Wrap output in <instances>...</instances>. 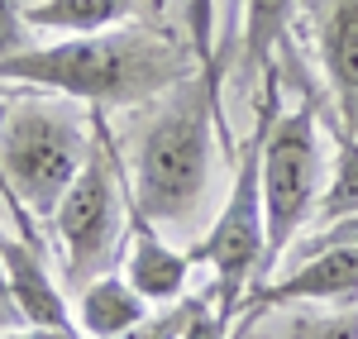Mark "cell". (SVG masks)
Returning a JSON list of instances; mask_svg holds the SVG:
<instances>
[{
  "label": "cell",
  "instance_id": "1",
  "mask_svg": "<svg viewBox=\"0 0 358 339\" xmlns=\"http://www.w3.org/2000/svg\"><path fill=\"white\" fill-rule=\"evenodd\" d=\"M201 72L192 43L167 38L158 29H106V34H72L62 43L20 48L0 57V82L38 86L53 96H72L96 110L153 106L163 91Z\"/></svg>",
  "mask_w": 358,
  "mask_h": 339
},
{
  "label": "cell",
  "instance_id": "2",
  "mask_svg": "<svg viewBox=\"0 0 358 339\" xmlns=\"http://www.w3.org/2000/svg\"><path fill=\"white\" fill-rule=\"evenodd\" d=\"M215 129L220 148L234 158V134L220 106V77L192 72L153 101V115L134 148V201L153 225H187L210 187L215 163Z\"/></svg>",
  "mask_w": 358,
  "mask_h": 339
},
{
  "label": "cell",
  "instance_id": "3",
  "mask_svg": "<svg viewBox=\"0 0 358 339\" xmlns=\"http://www.w3.org/2000/svg\"><path fill=\"white\" fill-rule=\"evenodd\" d=\"M282 67H273L263 77V91L253 96V129L248 139L234 148V177H229V192L224 205L215 215V225L206 229V239L192 249V263L215 268V311L234 325L244 296L258 287L263 273V249H268V215H263V139H268V124L282 110Z\"/></svg>",
  "mask_w": 358,
  "mask_h": 339
},
{
  "label": "cell",
  "instance_id": "4",
  "mask_svg": "<svg viewBox=\"0 0 358 339\" xmlns=\"http://www.w3.org/2000/svg\"><path fill=\"white\" fill-rule=\"evenodd\" d=\"M86 153H91V106L77 110L72 96H29L0 120L5 192L34 220H53Z\"/></svg>",
  "mask_w": 358,
  "mask_h": 339
},
{
  "label": "cell",
  "instance_id": "5",
  "mask_svg": "<svg viewBox=\"0 0 358 339\" xmlns=\"http://www.w3.org/2000/svg\"><path fill=\"white\" fill-rule=\"evenodd\" d=\"M124 220H129V196H124L120 148L106 124V110L91 106V153H86L77 182L67 187L62 205L53 210L67 291H82L91 277L110 273L120 239H124Z\"/></svg>",
  "mask_w": 358,
  "mask_h": 339
},
{
  "label": "cell",
  "instance_id": "6",
  "mask_svg": "<svg viewBox=\"0 0 358 339\" xmlns=\"http://www.w3.org/2000/svg\"><path fill=\"white\" fill-rule=\"evenodd\" d=\"M320 96L306 91L301 106H282L277 120L268 124L263 139V215H268V249H263V273L258 282H268L282 254H292V244L310 229L315 205L325 192L320 177Z\"/></svg>",
  "mask_w": 358,
  "mask_h": 339
},
{
  "label": "cell",
  "instance_id": "7",
  "mask_svg": "<svg viewBox=\"0 0 358 339\" xmlns=\"http://www.w3.org/2000/svg\"><path fill=\"white\" fill-rule=\"evenodd\" d=\"M301 301H358V244H334L310 258H296L277 282H258L244 296L229 339H244L258 320Z\"/></svg>",
  "mask_w": 358,
  "mask_h": 339
},
{
  "label": "cell",
  "instance_id": "8",
  "mask_svg": "<svg viewBox=\"0 0 358 339\" xmlns=\"http://www.w3.org/2000/svg\"><path fill=\"white\" fill-rule=\"evenodd\" d=\"M315 48L330 86V110L354 124L358 120V0H310Z\"/></svg>",
  "mask_w": 358,
  "mask_h": 339
},
{
  "label": "cell",
  "instance_id": "9",
  "mask_svg": "<svg viewBox=\"0 0 358 339\" xmlns=\"http://www.w3.org/2000/svg\"><path fill=\"white\" fill-rule=\"evenodd\" d=\"M124 277L148 306H172L187 296V277H192V254L172 249L163 229L153 225L134 201H129V263Z\"/></svg>",
  "mask_w": 358,
  "mask_h": 339
},
{
  "label": "cell",
  "instance_id": "10",
  "mask_svg": "<svg viewBox=\"0 0 358 339\" xmlns=\"http://www.w3.org/2000/svg\"><path fill=\"white\" fill-rule=\"evenodd\" d=\"M292 20H296V0H244V29H239V77L263 82L273 67L296 72L301 91L310 82L301 77V62L292 48Z\"/></svg>",
  "mask_w": 358,
  "mask_h": 339
},
{
  "label": "cell",
  "instance_id": "11",
  "mask_svg": "<svg viewBox=\"0 0 358 339\" xmlns=\"http://www.w3.org/2000/svg\"><path fill=\"white\" fill-rule=\"evenodd\" d=\"M148 320V301L138 296L124 273H101L77 291V330L86 339H120Z\"/></svg>",
  "mask_w": 358,
  "mask_h": 339
},
{
  "label": "cell",
  "instance_id": "12",
  "mask_svg": "<svg viewBox=\"0 0 358 339\" xmlns=\"http://www.w3.org/2000/svg\"><path fill=\"white\" fill-rule=\"evenodd\" d=\"M143 0H34L24 5L29 29H53V34H106L120 29Z\"/></svg>",
  "mask_w": 358,
  "mask_h": 339
},
{
  "label": "cell",
  "instance_id": "13",
  "mask_svg": "<svg viewBox=\"0 0 358 339\" xmlns=\"http://www.w3.org/2000/svg\"><path fill=\"white\" fill-rule=\"evenodd\" d=\"M320 124H325V134L334 143V172L325 182V192H320V205H315L310 225H330V220L358 215V134L334 110H320Z\"/></svg>",
  "mask_w": 358,
  "mask_h": 339
},
{
  "label": "cell",
  "instance_id": "14",
  "mask_svg": "<svg viewBox=\"0 0 358 339\" xmlns=\"http://www.w3.org/2000/svg\"><path fill=\"white\" fill-rule=\"evenodd\" d=\"M187 43L201 72L220 77V48H215V0H187Z\"/></svg>",
  "mask_w": 358,
  "mask_h": 339
},
{
  "label": "cell",
  "instance_id": "15",
  "mask_svg": "<svg viewBox=\"0 0 358 339\" xmlns=\"http://www.w3.org/2000/svg\"><path fill=\"white\" fill-rule=\"evenodd\" d=\"M210 296H182V301H172V306H163L158 315H148L143 325H134L129 335L120 339H182L187 335V325H192V315L206 306Z\"/></svg>",
  "mask_w": 358,
  "mask_h": 339
},
{
  "label": "cell",
  "instance_id": "16",
  "mask_svg": "<svg viewBox=\"0 0 358 339\" xmlns=\"http://www.w3.org/2000/svg\"><path fill=\"white\" fill-rule=\"evenodd\" d=\"M287 330L292 339H358V301L330 315H292Z\"/></svg>",
  "mask_w": 358,
  "mask_h": 339
},
{
  "label": "cell",
  "instance_id": "17",
  "mask_svg": "<svg viewBox=\"0 0 358 339\" xmlns=\"http://www.w3.org/2000/svg\"><path fill=\"white\" fill-rule=\"evenodd\" d=\"M29 48V24H24V5L20 0H0V57Z\"/></svg>",
  "mask_w": 358,
  "mask_h": 339
},
{
  "label": "cell",
  "instance_id": "18",
  "mask_svg": "<svg viewBox=\"0 0 358 339\" xmlns=\"http://www.w3.org/2000/svg\"><path fill=\"white\" fill-rule=\"evenodd\" d=\"M229 330H234V325L215 311V301H206V306L192 315V325H187V335H182V339H229Z\"/></svg>",
  "mask_w": 358,
  "mask_h": 339
},
{
  "label": "cell",
  "instance_id": "19",
  "mask_svg": "<svg viewBox=\"0 0 358 339\" xmlns=\"http://www.w3.org/2000/svg\"><path fill=\"white\" fill-rule=\"evenodd\" d=\"M0 205H5V215H10V229H15L20 239H29V244H38V249H43V239H38V220H34L29 210L15 205V196L5 192V177H0Z\"/></svg>",
  "mask_w": 358,
  "mask_h": 339
},
{
  "label": "cell",
  "instance_id": "20",
  "mask_svg": "<svg viewBox=\"0 0 358 339\" xmlns=\"http://www.w3.org/2000/svg\"><path fill=\"white\" fill-rule=\"evenodd\" d=\"M0 339H86L77 325H20V330H0Z\"/></svg>",
  "mask_w": 358,
  "mask_h": 339
},
{
  "label": "cell",
  "instance_id": "21",
  "mask_svg": "<svg viewBox=\"0 0 358 339\" xmlns=\"http://www.w3.org/2000/svg\"><path fill=\"white\" fill-rule=\"evenodd\" d=\"M20 325H29V320L20 311V301H15V287L5 277V263H0V330H20Z\"/></svg>",
  "mask_w": 358,
  "mask_h": 339
},
{
  "label": "cell",
  "instance_id": "22",
  "mask_svg": "<svg viewBox=\"0 0 358 339\" xmlns=\"http://www.w3.org/2000/svg\"><path fill=\"white\" fill-rule=\"evenodd\" d=\"M244 339H292V330H287V320H282V325H263V320H258Z\"/></svg>",
  "mask_w": 358,
  "mask_h": 339
},
{
  "label": "cell",
  "instance_id": "23",
  "mask_svg": "<svg viewBox=\"0 0 358 339\" xmlns=\"http://www.w3.org/2000/svg\"><path fill=\"white\" fill-rule=\"evenodd\" d=\"M5 234H10V229H5V225H0V239H5Z\"/></svg>",
  "mask_w": 358,
  "mask_h": 339
},
{
  "label": "cell",
  "instance_id": "24",
  "mask_svg": "<svg viewBox=\"0 0 358 339\" xmlns=\"http://www.w3.org/2000/svg\"><path fill=\"white\" fill-rule=\"evenodd\" d=\"M349 129H354V134H358V120H354V124H349Z\"/></svg>",
  "mask_w": 358,
  "mask_h": 339
}]
</instances>
